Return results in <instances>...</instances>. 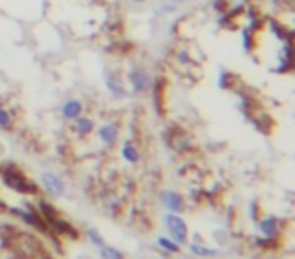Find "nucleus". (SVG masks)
<instances>
[{
  "label": "nucleus",
  "instance_id": "f257e3e1",
  "mask_svg": "<svg viewBox=\"0 0 295 259\" xmlns=\"http://www.w3.org/2000/svg\"><path fill=\"white\" fill-rule=\"evenodd\" d=\"M3 182L11 188H15L17 192H23V195H35L37 192V184L31 182L23 172H19L17 168H7L3 172Z\"/></svg>",
  "mask_w": 295,
  "mask_h": 259
},
{
  "label": "nucleus",
  "instance_id": "f03ea898",
  "mask_svg": "<svg viewBox=\"0 0 295 259\" xmlns=\"http://www.w3.org/2000/svg\"><path fill=\"white\" fill-rule=\"evenodd\" d=\"M166 225L172 233V237L176 239V243H186V237H188V231H186V223L176 217V215H166Z\"/></svg>",
  "mask_w": 295,
  "mask_h": 259
},
{
  "label": "nucleus",
  "instance_id": "7ed1b4c3",
  "mask_svg": "<svg viewBox=\"0 0 295 259\" xmlns=\"http://www.w3.org/2000/svg\"><path fill=\"white\" fill-rule=\"evenodd\" d=\"M43 184H45L47 192L53 195V197H61V195L65 192V184H63V180H61L59 176H55V174L45 172V174H43Z\"/></svg>",
  "mask_w": 295,
  "mask_h": 259
},
{
  "label": "nucleus",
  "instance_id": "20e7f679",
  "mask_svg": "<svg viewBox=\"0 0 295 259\" xmlns=\"http://www.w3.org/2000/svg\"><path fill=\"white\" fill-rule=\"evenodd\" d=\"M261 233L267 237V239H277L279 235V223L275 217H269L265 221H261Z\"/></svg>",
  "mask_w": 295,
  "mask_h": 259
},
{
  "label": "nucleus",
  "instance_id": "39448f33",
  "mask_svg": "<svg viewBox=\"0 0 295 259\" xmlns=\"http://www.w3.org/2000/svg\"><path fill=\"white\" fill-rule=\"evenodd\" d=\"M129 79H131L135 91H143L148 85H150V79H148V75H145L141 69H133V71L129 73Z\"/></svg>",
  "mask_w": 295,
  "mask_h": 259
},
{
  "label": "nucleus",
  "instance_id": "423d86ee",
  "mask_svg": "<svg viewBox=\"0 0 295 259\" xmlns=\"http://www.w3.org/2000/svg\"><path fill=\"white\" fill-rule=\"evenodd\" d=\"M99 138H101L103 144L111 146L117 140V127L115 125H101L99 127Z\"/></svg>",
  "mask_w": 295,
  "mask_h": 259
},
{
  "label": "nucleus",
  "instance_id": "0eeeda50",
  "mask_svg": "<svg viewBox=\"0 0 295 259\" xmlns=\"http://www.w3.org/2000/svg\"><path fill=\"white\" fill-rule=\"evenodd\" d=\"M81 111H83V105H81V101H77V99H69L65 105H63V115L65 117H79L81 115Z\"/></svg>",
  "mask_w": 295,
  "mask_h": 259
},
{
  "label": "nucleus",
  "instance_id": "6e6552de",
  "mask_svg": "<svg viewBox=\"0 0 295 259\" xmlns=\"http://www.w3.org/2000/svg\"><path fill=\"white\" fill-rule=\"evenodd\" d=\"M162 201H164V205L168 207V211H174V213H180V211H182V199H180L178 195L166 192V195H162Z\"/></svg>",
  "mask_w": 295,
  "mask_h": 259
},
{
  "label": "nucleus",
  "instance_id": "1a4fd4ad",
  "mask_svg": "<svg viewBox=\"0 0 295 259\" xmlns=\"http://www.w3.org/2000/svg\"><path fill=\"white\" fill-rule=\"evenodd\" d=\"M121 154H123V158H125L127 162H137V158H139L137 150H135L131 144H125V146L121 148Z\"/></svg>",
  "mask_w": 295,
  "mask_h": 259
},
{
  "label": "nucleus",
  "instance_id": "9d476101",
  "mask_svg": "<svg viewBox=\"0 0 295 259\" xmlns=\"http://www.w3.org/2000/svg\"><path fill=\"white\" fill-rule=\"evenodd\" d=\"M77 130H79V134H89L93 130V121L87 117H77Z\"/></svg>",
  "mask_w": 295,
  "mask_h": 259
},
{
  "label": "nucleus",
  "instance_id": "9b49d317",
  "mask_svg": "<svg viewBox=\"0 0 295 259\" xmlns=\"http://www.w3.org/2000/svg\"><path fill=\"white\" fill-rule=\"evenodd\" d=\"M99 249H101L103 259H121V253H119L117 249L109 247V245H103V247H99Z\"/></svg>",
  "mask_w": 295,
  "mask_h": 259
},
{
  "label": "nucleus",
  "instance_id": "f8f14e48",
  "mask_svg": "<svg viewBox=\"0 0 295 259\" xmlns=\"http://www.w3.org/2000/svg\"><path fill=\"white\" fill-rule=\"evenodd\" d=\"M158 243H160L162 249H166V251H170V253H178V251H180V247H178L176 243H172L170 239H166V237H160Z\"/></svg>",
  "mask_w": 295,
  "mask_h": 259
},
{
  "label": "nucleus",
  "instance_id": "ddd939ff",
  "mask_svg": "<svg viewBox=\"0 0 295 259\" xmlns=\"http://www.w3.org/2000/svg\"><path fill=\"white\" fill-rule=\"evenodd\" d=\"M107 87H109V91H111L113 95H117V97H119V95H121V97L125 95V91H123L121 87H117V85H115V81H113L111 77H107Z\"/></svg>",
  "mask_w": 295,
  "mask_h": 259
},
{
  "label": "nucleus",
  "instance_id": "4468645a",
  "mask_svg": "<svg viewBox=\"0 0 295 259\" xmlns=\"http://www.w3.org/2000/svg\"><path fill=\"white\" fill-rule=\"evenodd\" d=\"M87 235L91 237V241H93V243H95L97 247H103V245H105V241H103V237H99V233H97L95 229H89V231H87Z\"/></svg>",
  "mask_w": 295,
  "mask_h": 259
},
{
  "label": "nucleus",
  "instance_id": "2eb2a0df",
  "mask_svg": "<svg viewBox=\"0 0 295 259\" xmlns=\"http://www.w3.org/2000/svg\"><path fill=\"white\" fill-rule=\"evenodd\" d=\"M190 249H192V253H196V255H208V257H210V255H216L214 249H204V247H198V245H192Z\"/></svg>",
  "mask_w": 295,
  "mask_h": 259
},
{
  "label": "nucleus",
  "instance_id": "dca6fc26",
  "mask_svg": "<svg viewBox=\"0 0 295 259\" xmlns=\"http://www.w3.org/2000/svg\"><path fill=\"white\" fill-rule=\"evenodd\" d=\"M11 125V113L7 109H0V127H9Z\"/></svg>",
  "mask_w": 295,
  "mask_h": 259
},
{
  "label": "nucleus",
  "instance_id": "f3484780",
  "mask_svg": "<svg viewBox=\"0 0 295 259\" xmlns=\"http://www.w3.org/2000/svg\"><path fill=\"white\" fill-rule=\"evenodd\" d=\"M7 211H9V207L5 203H0V213H7Z\"/></svg>",
  "mask_w": 295,
  "mask_h": 259
},
{
  "label": "nucleus",
  "instance_id": "a211bd4d",
  "mask_svg": "<svg viewBox=\"0 0 295 259\" xmlns=\"http://www.w3.org/2000/svg\"><path fill=\"white\" fill-rule=\"evenodd\" d=\"M131 3H143V0H131Z\"/></svg>",
  "mask_w": 295,
  "mask_h": 259
}]
</instances>
